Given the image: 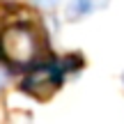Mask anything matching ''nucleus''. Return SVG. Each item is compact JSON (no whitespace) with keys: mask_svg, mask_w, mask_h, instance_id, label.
I'll return each instance as SVG.
<instances>
[{"mask_svg":"<svg viewBox=\"0 0 124 124\" xmlns=\"http://www.w3.org/2000/svg\"><path fill=\"white\" fill-rule=\"evenodd\" d=\"M0 53L16 67L32 64L39 53V35L30 23H12L0 32Z\"/></svg>","mask_w":124,"mask_h":124,"instance_id":"nucleus-1","label":"nucleus"},{"mask_svg":"<svg viewBox=\"0 0 124 124\" xmlns=\"http://www.w3.org/2000/svg\"><path fill=\"white\" fill-rule=\"evenodd\" d=\"M64 71H67V62H55V64H44V67H37L35 71L23 78V90L30 94H51L55 87L62 83L64 78Z\"/></svg>","mask_w":124,"mask_h":124,"instance_id":"nucleus-2","label":"nucleus"},{"mask_svg":"<svg viewBox=\"0 0 124 124\" xmlns=\"http://www.w3.org/2000/svg\"><path fill=\"white\" fill-rule=\"evenodd\" d=\"M5 83H7V76H5V69L0 67V90L5 87Z\"/></svg>","mask_w":124,"mask_h":124,"instance_id":"nucleus-3","label":"nucleus"}]
</instances>
